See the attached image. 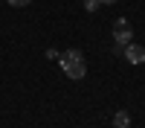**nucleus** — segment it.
I'll use <instances>...</instances> for the list:
<instances>
[{
	"label": "nucleus",
	"mask_w": 145,
	"mask_h": 128,
	"mask_svg": "<svg viewBox=\"0 0 145 128\" xmlns=\"http://www.w3.org/2000/svg\"><path fill=\"white\" fill-rule=\"evenodd\" d=\"M58 61H61V70H64L72 81H78V79L87 76V61H84V55H81L78 50H67V53H61V55H58Z\"/></svg>",
	"instance_id": "obj_1"
},
{
	"label": "nucleus",
	"mask_w": 145,
	"mask_h": 128,
	"mask_svg": "<svg viewBox=\"0 0 145 128\" xmlns=\"http://www.w3.org/2000/svg\"><path fill=\"white\" fill-rule=\"evenodd\" d=\"M131 38H134L131 20H128V18H119V20L113 23V41H116V47H125V44H131Z\"/></svg>",
	"instance_id": "obj_2"
},
{
	"label": "nucleus",
	"mask_w": 145,
	"mask_h": 128,
	"mask_svg": "<svg viewBox=\"0 0 145 128\" xmlns=\"http://www.w3.org/2000/svg\"><path fill=\"white\" fill-rule=\"evenodd\" d=\"M125 58L131 64H142L145 61V47H139V44H125Z\"/></svg>",
	"instance_id": "obj_3"
},
{
	"label": "nucleus",
	"mask_w": 145,
	"mask_h": 128,
	"mask_svg": "<svg viewBox=\"0 0 145 128\" xmlns=\"http://www.w3.org/2000/svg\"><path fill=\"white\" fill-rule=\"evenodd\" d=\"M113 128H131V114L128 111H116L113 114Z\"/></svg>",
	"instance_id": "obj_4"
},
{
	"label": "nucleus",
	"mask_w": 145,
	"mask_h": 128,
	"mask_svg": "<svg viewBox=\"0 0 145 128\" xmlns=\"http://www.w3.org/2000/svg\"><path fill=\"white\" fill-rule=\"evenodd\" d=\"M99 6H102V0H84V9L87 12H96Z\"/></svg>",
	"instance_id": "obj_5"
},
{
	"label": "nucleus",
	"mask_w": 145,
	"mask_h": 128,
	"mask_svg": "<svg viewBox=\"0 0 145 128\" xmlns=\"http://www.w3.org/2000/svg\"><path fill=\"white\" fill-rule=\"evenodd\" d=\"M6 3H9V6H15V9H23V6H29L32 0H6Z\"/></svg>",
	"instance_id": "obj_6"
},
{
	"label": "nucleus",
	"mask_w": 145,
	"mask_h": 128,
	"mask_svg": "<svg viewBox=\"0 0 145 128\" xmlns=\"http://www.w3.org/2000/svg\"><path fill=\"white\" fill-rule=\"evenodd\" d=\"M102 3H116V0H102Z\"/></svg>",
	"instance_id": "obj_7"
}]
</instances>
